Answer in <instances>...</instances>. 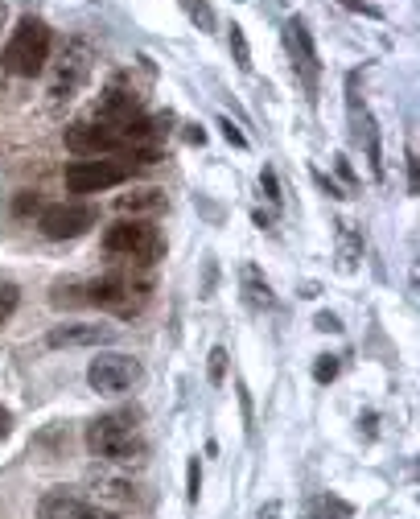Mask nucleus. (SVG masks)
<instances>
[{"label":"nucleus","instance_id":"9","mask_svg":"<svg viewBox=\"0 0 420 519\" xmlns=\"http://www.w3.org/2000/svg\"><path fill=\"white\" fill-rule=\"evenodd\" d=\"M99 223V211L87 202H54L38 215V231L46 239H79Z\"/></svg>","mask_w":420,"mask_h":519},{"label":"nucleus","instance_id":"12","mask_svg":"<svg viewBox=\"0 0 420 519\" xmlns=\"http://www.w3.org/2000/svg\"><path fill=\"white\" fill-rule=\"evenodd\" d=\"M116 326H95V322H62L46 334V346L54 351H75V346H108L116 342Z\"/></svg>","mask_w":420,"mask_h":519},{"label":"nucleus","instance_id":"30","mask_svg":"<svg viewBox=\"0 0 420 519\" xmlns=\"http://www.w3.org/2000/svg\"><path fill=\"white\" fill-rule=\"evenodd\" d=\"M276 515H280V503H268V507H260L256 519H276Z\"/></svg>","mask_w":420,"mask_h":519},{"label":"nucleus","instance_id":"28","mask_svg":"<svg viewBox=\"0 0 420 519\" xmlns=\"http://www.w3.org/2000/svg\"><path fill=\"white\" fill-rule=\"evenodd\" d=\"M239 404H243V425H248V433H252V396L243 384H239Z\"/></svg>","mask_w":420,"mask_h":519},{"label":"nucleus","instance_id":"27","mask_svg":"<svg viewBox=\"0 0 420 519\" xmlns=\"http://www.w3.org/2000/svg\"><path fill=\"white\" fill-rule=\"evenodd\" d=\"M79 519H120V511L99 507V503H83V507H79Z\"/></svg>","mask_w":420,"mask_h":519},{"label":"nucleus","instance_id":"20","mask_svg":"<svg viewBox=\"0 0 420 519\" xmlns=\"http://www.w3.org/2000/svg\"><path fill=\"white\" fill-rule=\"evenodd\" d=\"M182 9L190 13V21L198 25V29H215V13H210V5H206V0H182Z\"/></svg>","mask_w":420,"mask_h":519},{"label":"nucleus","instance_id":"32","mask_svg":"<svg viewBox=\"0 0 420 519\" xmlns=\"http://www.w3.org/2000/svg\"><path fill=\"white\" fill-rule=\"evenodd\" d=\"M5 21H9V5H5V0H0V29H5Z\"/></svg>","mask_w":420,"mask_h":519},{"label":"nucleus","instance_id":"6","mask_svg":"<svg viewBox=\"0 0 420 519\" xmlns=\"http://www.w3.org/2000/svg\"><path fill=\"white\" fill-rule=\"evenodd\" d=\"M128 178H132V165L112 157H79L62 169V182L70 194H99V190L124 186Z\"/></svg>","mask_w":420,"mask_h":519},{"label":"nucleus","instance_id":"26","mask_svg":"<svg viewBox=\"0 0 420 519\" xmlns=\"http://www.w3.org/2000/svg\"><path fill=\"white\" fill-rule=\"evenodd\" d=\"M219 128H223V141H227V145H235V149H248V136L239 132V124H231V120L223 116V120H219Z\"/></svg>","mask_w":420,"mask_h":519},{"label":"nucleus","instance_id":"7","mask_svg":"<svg viewBox=\"0 0 420 519\" xmlns=\"http://www.w3.org/2000/svg\"><path fill=\"white\" fill-rule=\"evenodd\" d=\"M140 379H145V367H140V359H132L124 351H103L87 363V384L103 396H120V392L136 388Z\"/></svg>","mask_w":420,"mask_h":519},{"label":"nucleus","instance_id":"19","mask_svg":"<svg viewBox=\"0 0 420 519\" xmlns=\"http://www.w3.org/2000/svg\"><path fill=\"white\" fill-rule=\"evenodd\" d=\"M17 305H21V289L13 281H0V326L17 314Z\"/></svg>","mask_w":420,"mask_h":519},{"label":"nucleus","instance_id":"33","mask_svg":"<svg viewBox=\"0 0 420 519\" xmlns=\"http://www.w3.org/2000/svg\"><path fill=\"white\" fill-rule=\"evenodd\" d=\"M0 433H9V412H0Z\"/></svg>","mask_w":420,"mask_h":519},{"label":"nucleus","instance_id":"22","mask_svg":"<svg viewBox=\"0 0 420 519\" xmlns=\"http://www.w3.org/2000/svg\"><path fill=\"white\" fill-rule=\"evenodd\" d=\"M338 355H318V363H313V379H318V384H334L338 379Z\"/></svg>","mask_w":420,"mask_h":519},{"label":"nucleus","instance_id":"11","mask_svg":"<svg viewBox=\"0 0 420 519\" xmlns=\"http://www.w3.org/2000/svg\"><path fill=\"white\" fill-rule=\"evenodd\" d=\"M285 46H289V54H293V71L301 75L305 91L313 95V91H318V83H322V62H318V50H313L309 25H305L301 17H289V21H285Z\"/></svg>","mask_w":420,"mask_h":519},{"label":"nucleus","instance_id":"13","mask_svg":"<svg viewBox=\"0 0 420 519\" xmlns=\"http://www.w3.org/2000/svg\"><path fill=\"white\" fill-rule=\"evenodd\" d=\"M116 211L120 219H149V215H161L165 211V190L157 186H136L128 194L116 198Z\"/></svg>","mask_w":420,"mask_h":519},{"label":"nucleus","instance_id":"21","mask_svg":"<svg viewBox=\"0 0 420 519\" xmlns=\"http://www.w3.org/2000/svg\"><path fill=\"white\" fill-rule=\"evenodd\" d=\"M206 379H210V384H223V379H227V346H215V351H210Z\"/></svg>","mask_w":420,"mask_h":519},{"label":"nucleus","instance_id":"15","mask_svg":"<svg viewBox=\"0 0 420 519\" xmlns=\"http://www.w3.org/2000/svg\"><path fill=\"white\" fill-rule=\"evenodd\" d=\"M83 495L75 487H54L38 499V519H79Z\"/></svg>","mask_w":420,"mask_h":519},{"label":"nucleus","instance_id":"23","mask_svg":"<svg viewBox=\"0 0 420 519\" xmlns=\"http://www.w3.org/2000/svg\"><path fill=\"white\" fill-rule=\"evenodd\" d=\"M198 495H202V462H198V454L186 462V499L190 503H198Z\"/></svg>","mask_w":420,"mask_h":519},{"label":"nucleus","instance_id":"24","mask_svg":"<svg viewBox=\"0 0 420 519\" xmlns=\"http://www.w3.org/2000/svg\"><path fill=\"white\" fill-rule=\"evenodd\" d=\"M318 507H322V515H326V519H350V515H355V507H350L346 499H338V495L318 499Z\"/></svg>","mask_w":420,"mask_h":519},{"label":"nucleus","instance_id":"17","mask_svg":"<svg viewBox=\"0 0 420 519\" xmlns=\"http://www.w3.org/2000/svg\"><path fill=\"white\" fill-rule=\"evenodd\" d=\"M50 305L54 309H79V305H87V281H58L50 289Z\"/></svg>","mask_w":420,"mask_h":519},{"label":"nucleus","instance_id":"8","mask_svg":"<svg viewBox=\"0 0 420 519\" xmlns=\"http://www.w3.org/2000/svg\"><path fill=\"white\" fill-rule=\"evenodd\" d=\"M62 141H66V153H75V157H112V153H124L120 132L112 124L95 120V116L70 124L62 132Z\"/></svg>","mask_w":420,"mask_h":519},{"label":"nucleus","instance_id":"29","mask_svg":"<svg viewBox=\"0 0 420 519\" xmlns=\"http://www.w3.org/2000/svg\"><path fill=\"white\" fill-rule=\"evenodd\" d=\"M318 330H322V334H338V330H342V322H338L334 314H318Z\"/></svg>","mask_w":420,"mask_h":519},{"label":"nucleus","instance_id":"2","mask_svg":"<svg viewBox=\"0 0 420 519\" xmlns=\"http://www.w3.org/2000/svg\"><path fill=\"white\" fill-rule=\"evenodd\" d=\"M91 71H95V46L87 38H66L62 50L46 62V108L50 112L70 108L83 95Z\"/></svg>","mask_w":420,"mask_h":519},{"label":"nucleus","instance_id":"1","mask_svg":"<svg viewBox=\"0 0 420 519\" xmlns=\"http://www.w3.org/2000/svg\"><path fill=\"white\" fill-rule=\"evenodd\" d=\"M87 449L103 466H116V470L145 466L149 441H145V429H140V412L120 408V412H103V417H95L87 425Z\"/></svg>","mask_w":420,"mask_h":519},{"label":"nucleus","instance_id":"31","mask_svg":"<svg viewBox=\"0 0 420 519\" xmlns=\"http://www.w3.org/2000/svg\"><path fill=\"white\" fill-rule=\"evenodd\" d=\"M252 219H256V227H272V215H264V211H256Z\"/></svg>","mask_w":420,"mask_h":519},{"label":"nucleus","instance_id":"10","mask_svg":"<svg viewBox=\"0 0 420 519\" xmlns=\"http://www.w3.org/2000/svg\"><path fill=\"white\" fill-rule=\"evenodd\" d=\"M87 491H91V503L99 507H112V511H128L136 507V482L128 478V470H116V466H95L87 470Z\"/></svg>","mask_w":420,"mask_h":519},{"label":"nucleus","instance_id":"18","mask_svg":"<svg viewBox=\"0 0 420 519\" xmlns=\"http://www.w3.org/2000/svg\"><path fill=\"white\" fill-rule=\"evenodd\" d=\"M227 42H231V54H235V66L243 75L252 71V50H248V33H243V25H235L231 21V29H227Z\"/></svg>","mask_w":420,"mask_h":519},{"label":"nucleus","instance_id":"16","mask_svg":"<svg viewBox=\"0 0 420 519\" xmlns=\"http://www.w3.org/2000/svg\"><path fill=\"white\" fill-rule=\"evenodd\" d=\"M239 281H243V301H248L252 309H272V305H276V297H272V285H268L264 276H260V268H256V264H243Z\"/></svg>","mask_w":420,"mask_h":519},{"label":"nucleus","instance_id":"14","mask_svg":"<svg viewBox=\"0 0 420 519\" xmlns=\"http://www.w3.org/2000/svg\"><path fill=\"white\" fill-rule=\"evenodd\" d=\"M350 120H355V141L367 145V165H371V173L379 178V173H383V161H379V128H375L371 112L359 108V99H350Z\"/></svg>","mask_w":420,"mask_h":519},{"label":"nucleus","instance_id":"5","mask_svg":"<svg viewBox=\"0 0 420 519\" xmlns=\"http://www.w3.org/2000/svg\"><path fill=\"white\" fill-rule=\"evenodd\" d=\"M103 248L112 256H128V260H140V264H157L165 256V239L157 235V227L140 223V219H120L103 231Z\"/></svg>","mask_w":420,"mask_h":519},{"label":"nucleus","instance_id":"3","mask_svg":"<svg viewBox=\"0 0 420 519\" xmlns=\"http://www.w3.org/2000/svg\"><path fill=\"white\" fill-rule=\"evenodd\" d=\"M50 25L42 17H21L9 33V42L5 50H0V66L13 75V79H33V75H42L46 71V62H50Z\"/></svg>","mask_w":420,"mask_h":519},{"label":"nucleus","instance_id":"25","mask_svg":"<svg viewBox=\"0 0 420 519\" xmlns=\"http://www.w3.org/2000/svg\"><path fill=\"white\" fill-rule=\"evenodd\" d=\"M260 190H264V198H268L272 206H280V182H276V169H264V173H260Z\"/></svg>","mask_w":420,"mask_h":519},{"label":"nucleus","instance_id":"4","mask_svg":"<svg viewBox=\"0 0 420 519\" xmlns=\"http://www.w3.org/2000/svg\"><path fill=\"white\" fill-rule=\"evenodd\" d=\"M145 301H149V281H136L132 272H108V276H99V281H87V305L112 309L120 318L140 314Z\"/></svg>","mask_w":420,"mask_h":519}]
</instances>
